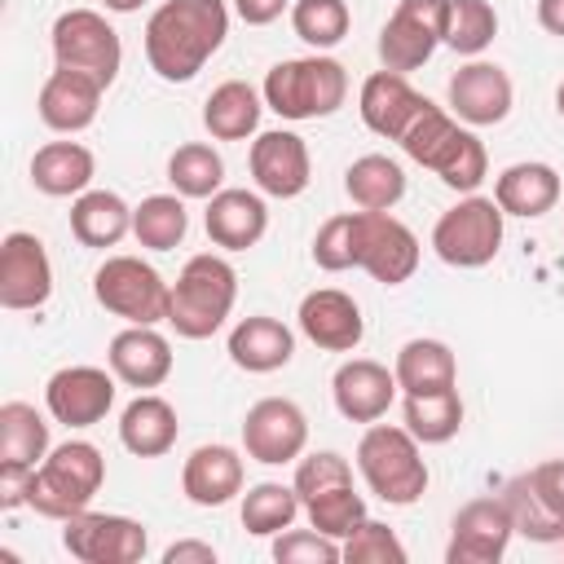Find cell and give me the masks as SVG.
<instances>
[{
	"label": "cell",
	"instance_id": "6da1fadb",
	"mask_svg": "<svg viewBox=\"0 0 564 564\" xmlns=\"http://www.w3.org/2000/svg\"><path fill=\"white\" fill-rule=\"evenodd\" d=\"M229 35L225 0H163L145 22V62L159 79L185 84Z\"/></svg>",
	"mask_w": 564,
	"mask_h": 564
},
{
	"label": "cell",
	"instance_id": "7a4b0ae2",
	"mask_svg": "<svg viewBox=\"0 0 564 564\" xmlns=\"http://www.w3.org/2000/svg\"><path fill=\"white\" fill-rule=\"evenodd\" d=\"M397 145L414 163H423L427 172H436L449 189H463V194H471L485 181V172H489V154H485L480 137L471 128H463V119L445 115L436 101H423L414 110V119L405 123V132L397 137Z\"/></svg>",
	"mask_w": 564,
	"mask_h": 564
},
{
	"label": "cell",
	"instance_id": "3957f363",
	"mask_svg": "<svg viewBox=\"0 0 564 564\" xmlns=\"http://www.w3.org/2000/svg\"><path fill=\"white\" fill-rule=\"evenodd\" d=\"M106 480V458L93 441H62L57 449L44 454V463L31 471L26 507L48 520H70L88 511Z\"/></svg>",
	"mask_w": 564,
	"mask_h": 564
},
{
	"label": "cell",
	"instance_id": "277c9868",
	"mask_svg": "<svg viewBox=\"0 0 564 564\" xmlns=\"http://www.w3.org/2000/svg\"><path fill=\"white\" fill-rule=\"evenodd\" d=\"M238 300V273L225 256L198 251L185 260L181 278L172 282V308L167 322L181 339H207L225 326V317L234 313Z\"/></svg>",
	"mask_w": 564,
	"mask_h": 564
},
{
	"label": "cell",
	"instance_id": "5b68a950",
	"mask_svg": "<svg viewBox=\"0 0 564 564\" xmlns=\"http://www.w3.org/2000/svg\"><path fill=\"white\" fill-rule=\"evenodd\" d=\"M264 106L282 119H326L348 101V70L344 62L313 53V57H286L269 66L264 75Z\"/></svg>",
	"mask_w": 564,
	"mask_h": 564
},
{
	"label": "cell",
	"instance_id": "8992f818",
	"mask_svg": "<svg viewBox=\"0 0 564 564\" xmlns=\"http://www.w3.org/2000/svg\"><path fill=\"white\" fill-rule=\"evenodd\" d=\"M357 471L370 485V494L388 507H410L427 494V463L410 427L370 423L357 441Z\"/></svg>",
	"mask_w": 564,
	"mask_h": 564
},
{
	"label": "cell",
	"instance_id": "52a82bcc",
	"mask_svg": "<svg viewBox=\"0 0 564 564\" xmlns=\"http://www.w3.org/2000/svg\"><path fill=\"white\" fill-rule=\"evenodd\" d=\"M93 295L106 313L123 317L128 326H159L167 322V308H172V286L141 256L101 260V269L93 273Z\"/></svg>",
	"mask_w": 564,
	"mask_h": 564
},
{
	"label": "cell",
	"instance_id": "ba28073f",
	"mask_svg": "<svg viewBox=\"0 0 564 564\" xmlns=\"http://www.w3.org/2000/svg\"><path fill=\"white\" fill-rule=\"evenodd\" d=\"M502 247V207L494 198L467 194L449 212H441L432 229V251L449 269H485Z\"/></svg>",
	"mask_w": 564,
	"mask_h": 564
},
{
	"label": "cell",
	"instance_id": "9c48e42d",
	"mask_svg": "<svg viewBox=\"0 0 564 564\" xmlns=\"http://www.w3.org/2000/svg\"><path fill=\"white\" fill-rule=\"evenodd\" d=\"M352 269L383 286H401L419 269V238L388 212H352Z\"/></svg>",
	"mask_w": 564,
	"mask_h": 564
},
{
	"label": "cell",
	"instance_id": "30bf717a",
	"mask_svg": "<svg viewBox=\"0 0 564 564\" xmlns=\"http://www.w3.org/2000/svg\"><path fill=\"white\" fill-rule=\"evenodd\" d=\"M53 62L84 70L110 88L119 75V62H123L119 31L97 9H66L53 22Z\"/></svg>",
	"mask_w": 564,
	"mask_h": 564
},
{
	"label": "cell",
	"instance_id": "8fae6325",
	"mask_svg": "<svg viewBox=\"0 0 564 564\" xmlns=\"http://www.w3.org/2000/svg\"><path fill=\"white\" fill-rule=\"evenodd\" d=\"M445 22H449V0H397L392 18L379 31L383 70L397 75L419 70L436 53V44H445Z\"/></svg>",
	"mask_w": 564,
	"mask_h": 564
},
{
	"label": "cell",
	"instance_id": "7c38bea8",
	"mask_svg": "<svg viewBox=\"0 0 564 564\" xmlns=\"http://www.w3.org/2000/svg\"><path fill=\"white\" fill-rule=\"evenodd\" d=\"M62 546L79 564H137L150 546V533L132 516H110V511H79L62 520Z\"/></svg>",
	"mask_w": 564,
	"mask_h": 564
},
{
	"label": "cell",
	"instance_id": "4fadbf2b",
	"mask_svg": "<svg viewBox=\"0 0 564 564\" xmlns=\"http://www.w3.org/2000/svg\"><path fill=\"white\" fill-rule=\"evenodd\" d=\"M308 445V419L295 401L286 397H264L247 410L242 419V449L247 458L264 463V467H282L295 463Z\"/></svg>",
	"mask_w": 564,
	"mask_h": 564
},
{
	"label": "cell",
	"instance_id": "5bb4252c",
	"mask_svg": "<svg viewBox=\"0 0 564 564\" xmlns=\"http://www.w3.org/2000/svg\"><path fill=\"white\" fill-rule=\"evenodd\" d=\"M516 533V520L498 498H471L458 507L454 524H449V546L445 560L449 564H498L507 555V542Z\"/></svg>",
	"mask_w": 564,
	"mask_h": 564
},
{
	"label": "cell",
	"instance_id": "9a60e30c",
	"mask_svg": "<svg viewBox=\"0 0 564 564\" xmlns=\"http://www.w3.org/2000/svg\"><path fill=\"white\" fill-rule=\"evenodd\" d=\"M44 405L66 427H93L115 405V370L101 366H62L44 383Z\"/></svg>",
	"mask_w": 564,
	"mask_h": 564
},
{
	"label": "cell",
	"instance_id": "2e32d148",
	"mask_svg": "<svg viewBox=\"0 0 564 564\" xmlns=\"http://www.w3.org/2000/svg\"><path fill=\"white\" fill-rule=\"evenodd\" d=\"M449 110L454 119H463L467 128H489V123H502L511 115V101H516V88H511V75L498 66V62H480L471 57L467 66H458L449 75Z\"/></svg>",
	"mask_w": 564,
	"mask_h": 564
},
{
	"label": "cell",
	"instance_id": "e0dca14e",
	"mask_svg": "<svg viewBox=\"0 0 564 564\" xmlns=\"http://www.w3.org/2000/svg\"><path fill=\"white\" fill-rule=\"evenodd\" d=\"M53 295V264L48 251L35 234L13 229L0 242V304L22 313V308H40Z\"/></svg>",
	"mask_w": 564,
	"mask_h": 564
},
{
	"label": "cell",
	"instance_id": "ac0fdd59",
	"mask_svg": "<svg viewBox=\"0 0 564 564\" xmlns=\"http://www.w3.org/2000/svg\"><path fill=\"white\" fill-rule=\"evenodd\" d=\"M251 181L260 194L269 198H295L308 189V176H313V159H308V145L300 132H286V128H273V132H260L251 141Z\"/></svg>",
	"mask_w": 564,
	"mask_h": 564
},
{
	"label": "cell",
	"instance_id": "d6986e66",
	"mask_svg": "<svg viewBox=\"0 0 564 564\" xmlns=\"http://www.w3.org/2000/svg\"><path fill=\"white\" fill-rule=\"evenodd\" d=\"M300 330L326 348V352H352L366 335V317L357 308V300L348 291H335V286H317L300 300Z\"/></svg>",
	"mask_w": 564,
	"mask_h": 564
},
{
	"label": "cell",
	"instance_id": "ffe728a7",
	"mask_svg": "<svg viewBox=\"0 0 564 564\" xmlns=\"http://www.w3.org/2000/svg\"><path fill=\"white\" fill-rule=\"evenodd\" d=\"M330 397H335V410L348 419V423H379L388 410H392V397H397V375L370 357H352L335 370L330 379Z\"/></svg>",
	"mask_w": 564,
	"mask_h": 564
},
{
	"label": "cell",
	"instance_id": "44dd1931",
	"mask_svg": "<svg viewBox=\"0 0 564 564\" xmlns=\"http://www.w3.org/2000/svg\"><path fill=\"white\" fill-rule=\"evenodd\" d=\"M101 93H106L101 79H93L84 70H70V66H57L44 79L35 110L53 132H84L101 110Z\"/></svg>",
	"mask_w": 564,
	"mask_h": 564
},
{
	"label": "cell",
	"instance_id": "7402d4cb",
	"mask_svg": "<svg viewBox=\"0 0 564 564\" xmlns=\"http://www.w3.org/2000/svg\"><path fill=\"white\" fill-rule=\"evenodd\" d=\"M242 454L234 445H198L181 467V489L194 507H225L242 494Z\"/></svg>",
	"mask_w": 564,
	"mask_h": 564
},
{
	"label": "cell",
	"instance_id": "603a6c76",
	"mask_svg": "<svg viewBox=\"0 0 564 564\" xmlns=\"http://www.w3.org/2000/svg\"><path fill=\"white\" fill-rule=\"evenodd\" d=\"M427 97L397 70H375L366 75L361 93H357V110H361V123L388 141H397L405 132V123L414 119V110L423 106Z\"/></svg>",
	"mask_w": 564,
	"mask_h": 564
},
{
	"label": "cell",
	"instance_id": "cb8c5ba5",
	"mask_svg": "<svg viewBox=\"0 0 564 564\" xmlns=\"http://www.w3.org/2000/svg\"><path fill=\"white\" fill-rule=\"evenodd\" d=\"M203 225H207V238H212L216 247H225V251H247V247H256V242L264 238V229H269V207H264V198L251 194V189H220V194L207 198Z\"/></svg>",
	"mask_w": 564,
	"mask_h": 564
},
{
	"label": "cell",
	"instance_id": "d4e9b609",
	"mask_svg": "<svg viewBox=\"0 0 564 564\" xmlns=\"http://www.w3.org/2000/svg\"><path fill=\"white\" fill-rule=\"evenodd\" d=\"M110 370L128 388H159L172 375V344L154 326H128L110 339Z\"/></svg>",
	"mask_w": 564,
	"mask_h": 564
},
{
	"label": "cell",
	"instance_id": "484cf974",
	"mask_svg": "<svg viewBox=\"0 0 564 564\" xmlns=\"http://www.w3.org/2000/svg\"><path fill=\"white\" fill-rule=\"evenodd\" d=\"M494 203L502 207V216L538 220L560 203V172L551 163H538V159L511 163L494 181Z\"/></svg>",
	"mask_w": 564,
	"mask_h": 564
},
{
	"label": "cell",
	"instance_id": "4316f807",
	"mask_svg": "<svg viewBox=\"0 0 564 564\" xmlns=\"http://www.w3.org/2000/svg\"><path fill=\"white\" fill-rule=\"evenodd\" d=\"M295 357V335L278 322V317H242L234 330H229V361L247 375H269V370H282L286 361Z\"/></svg>",
	"mask_w": 564,
	"mask_h": 564
},
{
	"label": "cell",
	"instance_id": "83f0119b",
	"mask_svg": "<svg viewBox=\"0 0 564 564\" xmlns=\"http://www.w3.org/2000/svg\"><path fill=\"white\" fill-rule=\"evenodd\" d=\"M176 432H181V423H176L172 401H163L154 392H141L119 414V441L137 458H163L176 445Z\"/></svg>",
	"mask_w": 564,
	"mask_h": 564
},
{
	"label": "cell",
	"instance_id": "f1b7e54d",
	"mask_svg": "<svg viewBox=\"0 0 564 564\" xmlns=\"http://www.w3.org/2000/svg\"><path fill=\"white\" fill-rule=\"evenodd\" d=\"M93 150L79 145V141H48L35 150L31 159V185L48 198H70V194H84L93 185Z\"/></svg>",
	"mask_w": 564,
	"mask_h": 564
},
{
	"label": "cell",
	"instance_id": "f546056e",
	"mask_svg": "<svg viewBox=\"0 0 564 564\" xmlns=\"http://www.w3.org/2000/svg\"><path fill=\"white\" fill-rule=\"evenodd\" d=\"M260 110H264V93H256L247 79H225L203 101V128L216 141H247L260 128Z\"/></svg>",
	"mask_w": 564,
	"mask_h": 564
},
{
	"label": "cell",
	"instance_id": "4dcf8cb0",
	"mask_svg": "<svg viewBox=\"0 0 564 564\" xmlns=\"http://www.w3.org/2000/svg\"><path fill=\"white\" fill-rule=\"evenodd\" d=\"M397 388L405 397H423V392H445L458 383V361L449 352V344L441 339H405L397 361H392Z\"/></svg>",
	"mask_w": 564,
	"mask_h": 564
},
{
	"label": "cell",
	"instance_id": "1f68e13d",
	"mask_svg": "<svg viewBox=\"0 0 564 564\" xmlns=\"http://www.w3.org/2000/svg\"><path fill=\"white\" fill-rule=\"evenodd\" d=\"M70 234L84 247H119L132 234V207L115 189H84L70 203Z\"/></svg>",
	"mask_w": 564,
	"mask_h": 564
},
{
	"label": "cell",
	"instance_id": "d6a6232c",
	"mask_svg": "<svg viewBox=\"0 0 564 564\" xmlns=\"http://www.w3.org/2000/svg\"><path fill=\"white\" fill-rule=\"evenodd\" d=\"M48 454V423L35 405L26 401H4L0 405V467H22L35 471Z\"/></svg>",
	"mask_w": 564,
	"mask_h": 564
},
{
	"label": "cell",
	"instance_id": "836d02e7",
	"mask_svg": "<svg viewBox=\"0 0 564 564\" xmlns=\"http://www.w3.org/2000/svg\"><path fill=\"white\" fill-rule=\"evenodd\" d=\"M344 189L361 212H392L405 194V172L388 154H361L344 172Z\"/></svg>",
	"mask_w": 564,
	"mask_h": 564
},
{
	"label": "cell",
	"instance_id": "e575fe53",
	"mask_svg": "<svg viewBox=\"0 0 564 564\" xmlns=\"http://www.w3.org/2000/svg\"><path fill=\"white\" fill-rule=\"evenodd\" d=\"M304 511L295 485H282V480H260L242 494V529L256 533V538H278L282 529L295 524V516Z\"/></svg>",
	"mask_w": 564,
	"mask_h": 564
},
{
	"label": "cell",
	"instance_id": "d590c367",
	"mask_svg": "<svg viewBox=\"0 0 564 564\" xmlns=\"http://www.w3.org/2000/svg\"><path fill=\"white\" fill-rule=\"evenodd\" d=\"M167 181L181 198H212L225 189V159L207 141H185L167 159Z\"/></svg>",
	"mask_w": 564,
	"mask_h": 564
},
{
	"label": "cell",
	"instance_id": "8d00e7d4",
	"mask_svg": "<svg viewBox=\"0 0 564 564\" xmlns=\"http://www.w3.org/2000/svg\"><path fill=\"white\" fill-rule=\"evenodd\" d=\"M405 427L414 432L419 445H445V441H454L458 427H463V397H458V388L405 397Z\"/></svg>",
	"mask_w": 564,
	"mask_h": 564
},
{
	"label": "cell",
	"instance_id": "74e56055",
	"mask_svg": "<svg viewBox=\"0 0 564 564\" xmlns=\"http://www.w3.org/2000/svg\"><path fill=\"white\" fill-rule=\"evenodd\" d=\"M185 229H189V212H185L181 194H150V198H141V207H132V234L150 251L181 247Z\"/></svg>",
	"mask_w": 564,
	"mask_h": 564
},
{
	"label": "cell",
	"instance_id": "f35d334b",
	"mask_svg": "<svg viewBox=\"0 0 564 564\" xmlns=\"http://www.w3.org/2000/svg\"><path fill=\"white\" fill-rule=\"evenodd\" d=\"M304 516L326 538H348L366 520V498L352 489V480H335L304 498Z\"/></svg>",
	"mask_w": 564,
	"mask_h": 564
},
{
	"label": "cell",
	"instance_id": "ab89813d",
	"mask_svg": "<svg viewBox=\"0 0 564 564\" xmlns=\"http://www.w3.org/2000/svg\"><path fill=\"white\" fill-rule=\"evenodd\" d=\"M498 35V13L489 0H449V22H445V44L458 57H480Z\"/></svg>",
	"mask_w": 564,
	"mask_h": 564
},
{
	"label": "cell",
	"instance_id": "60d3db41",
	"mask_svg": "<svg viewBox=\"0 0 564 564\" xmlns=\"http://www.w3.org/2000/svg\"><path fill=\"white\" fill-rule=\"evenodd\" d=\"M291 26L308 48L322 53V48H335L348 35L352 13H348L344 0H295L291 4Z\"/></svg>",
	"mask_w": 564,
	"mask_h": 564
},
{
	"label": "cell",
	"instance_id": "b9f144b4",
	"mask_svg": "<svg viewBox=\"0 0 564 564\" xmlns=\"http://www.w3.org/2000/svg\"><path fill=\"white\" fill-rule=\"evenodd\" d=\"M502 502L516 520V533H524L529 542H564V524L542 507V498L533 494L529 476H511L502 489Z\"/></svg>",
	"mask_w": 564,
	"mask_h": 564
},
{
	"label": "cell",
	"instance_id": "7bdbcfd3",
	"mask_svg": "<svg viewBox=\"0 0 564 564\" xmlns=\"http://www.w3.org/2000/svg\"><path fill=\"white\" fill-rule=\"evenodd\" d=\"M344 560L348 564H405V546L397 542V533L379 520H361L348 538H344Z\"/></svg>",
	"mask_w": 564,
	"mask_h": 564
},
{
	"label": "cell",
	"instance_id": "ee69618b",
	"mask_svg": "<svg viewBox=\"0 0 564 564\" xmlns=\"http://www.w3.org/2000/svg\"><path fill=\"white\" fill-rule=\"evenodd\" d=\"M273 560L278 564H335V560H344V546H339V538H326L313 524L308 529H282L273 538Z\"/></svg>",
	"mask_w": 564,
	"mask_h": 564
},
{
	"label": "cell",
	"instance_id": "f6af8a7d",
	"mask_svg": "<svg viewBox=\"0 0 564 564\" xmlns=\"http://www.w3.org/2000/svg\"><path fill=\"white\" fill-rule=\"evenodd\" d=\"M313 264L326 269V273L352 269V212H339V216L322 220V229L313 234Z\"/></svg>",
	"mask_w": 564,
	"mask_h": 564
},
{
	"label": "cell",
	"instance_id": "bcb514c9",
	"mask_svg": "<svg viewBox=\"0 0 564 564\" xmlns=\"http://www.w3.org/2000/svg\"><path fill=\"white\" fill-rule=\"evenodd\" d=\"M524 476H529L533 494L542 498V507L564 524V458H546V463L529 467Z\"/></svg>",
	"mask_w": 564,
	"mask_h": 564
},
{
	"label": "cell",
	"instance_id": "7dc6e473",
	"mask_svg": "<svg viewBox=\"0 0 564 564\" xmlns=\"http://www.w3.org/2000/svg\"><path fill=\"white\" fill-rule=\"evenodd\" d=\"M291 0H234V13L247 22V26H269L286 13Z\"/></svg>",
	"mask_w": 564,
	"mask_h": 564
},
{
	"label": "cell",
	"instance_id": "c3c4849f",
	"mask_svg": "<svg viewBox=\"0 0 564 564\" xmlns=\"http://www.w3.org/2000/svg\"><path fill=\"white\" fill-rule=\"evenodd\" d=\"M163 564H216V546L212 542H172L163 551Z\"/></svg>",
	"mask_w": 564,
	"mask_h": 564
},
{
	"label": "cell",
	"instance_id": "681fc988",
	"mask_svg": "<svg viewBox=\"0 0 564 564\" xmlns=\"http://www.w3.org/2000/svg\"><path fill=\"white\" fill-rule=\"evenodd\" d=\"M538 26L564 40V0H538Z\"/></svg>",
	"mask_w": 564,
	"mask_h": 564
},
{
	"label": "cell",
	"instance_id": "f907efd6",
	"mask_svg": "<svg viewBox=\"0 0 564 564\" xmlns=\"http://www.w3.org/2000/svg\"><path fill=\"white\" fill-rule=\"evenodd\" d=\"M101 4H106L110 13H137V9L145 4V0H101Z\"/></svg>",
	"mask_w": 564,
	"mask_h": 564
},
{
	"label": "cell",
	"instance_id": "816d5d0a",
	"mask_svg": "<svg viewBox=\"0 0 564 564\" xmlns=\"http://www.w3.org/2000/svg\"><path fill=\"white\" fill-rule=\"evenodd\" d=\"M555 110H560V119H564V79H560V88H555Z\"/></svg>",
	"mask_w": 564,
	"mask_h": 564
}]
</instances>
